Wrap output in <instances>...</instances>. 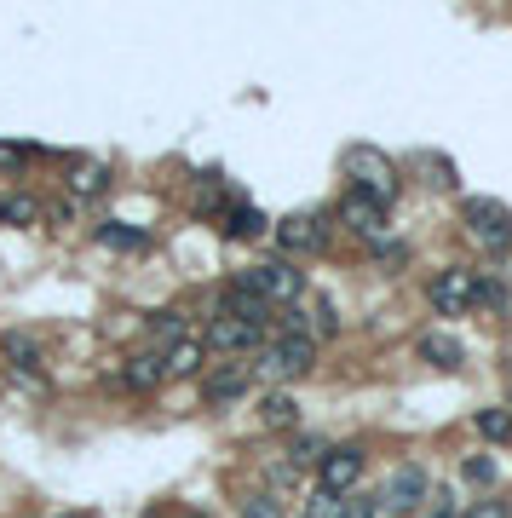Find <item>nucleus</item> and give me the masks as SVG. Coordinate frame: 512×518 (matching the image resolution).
I'll list each match as a JSON object with an SVG mask.
<instances>
[{
	"label": "nucleus",
	"mask_w": 512,
	"mask_h": 518,
	"mask_svg": "<svg viewBox=\"0 0 512 518\" xmlns=\"http://www.w3.org/2000/svg\"><path fill=\"white\" fill-rule=\"evenodd\" d=\"M461 219H466V236H472L484 254H507L512 248V208H501L495 196H466Z\"/></svg>",
	"instance_id": "2"
},
{
	"label": "nucleus",
	"mask_w": 512,
	"mask_h": 518,
	"mask_svg": "<svg viewBox=\"0 0 512 518\" xmlns=\"http://www.w3.org/2000/svg\"><path fill=\"white\" fill-rule=\"evenodd\" d=\"M162 352H133L127 357V369H121V386H133V392H150V386H162Z\"/></svg>",
	"instance_id": "14"
},
{
	"label": "nucleus",
	"mask_w": 512,
	"mask_h": 518,
	"mask_svg": "<svg viewBox=\"0 0 512 518\" xmlns=\"http://www.w3.org/2000/svg\"><path fill=\"white\" fill-rule=\"evenodd\" d=\"M357 478H363V449H357V444L323 449V461H317V490L351 495V484H357Z\"/></svg>",
	"instance_id": "7"
},
{
	"label": "nucleus",
	"mask_w": 512,
	"mask_h": 518,
	"mask_svg": "<svg viewBox=\"0 0 512 518\" xmlns=\"http://www.w3.org/2000/svg\"><path fill=\"white\" fill-rule=\"evenodd\" d=\"M242 518H288V513H282L277 495H248V501H242Z\"/></svg>",
	"instance_id": "26"
},
{
	"label": "nucleus",
	"mask_w": 512,
	"mask_h": 518,
	"mask_svg": "<svg viewBox=\"0 0 512 518\" xmlns=\"http://www.w3.org/2000/svg\"><path fill=\"white\" fill-rule=\"evenodd\" d=\"M259 421L277 426V432H294V426H300V403L288 398V392H271V398L259 403Z\"/></svg>",
	"instance_id": "19"
},
{
	"label": "nucleus",
	"mask_w": 512,
	"mask_h": 518,
	"mask_svg": "<svg viewBox=\"0 0 512 518\" xmlns=\"http://www.w3.org/2000/svg\"><path fill=\"white\" fill-rule=\"evenodd\" d=\"M323 461V438L317 432H300L294 438V455H288V467H317Z\"/></svg>",
	"instance_id": "24"
},
{
	"label": "nucleus",
	"mask_w": 512,
	"mask_h": 518,
	"mask_svg": "<svg viewBox=\"0 0 512 518\" xmlns=\"http://www.w3.org/2000/svg\"><path fill=\"white\" fill-rule=\"evenodd\" d=\"M259 334H265V329H254V323H236V317H213L208 346H219V352H254Z\"/></svg>",
	"instance_id": "13"
},
{
	"label": "nucleus",
	"mask_w": 512,
	"mask_h": 518,
	"mask_svg": "<svg viewBox=\"0 0 512 518\" xmlns=\"http://www.w3.org/2000/svg\"><path fill=\"white\" fill-rule=\"evenodd\" d=\"M196 369H202V346H196V340H173V346H167L162 352V375H196Z\"/></svg>",
	"instance_id": "18"
},
{
	"label": "nucleus",
	"mask_w": 512,
	"mask_h": 518,
	"mask_svg": "<svg viewBox=\"0 0 512 518\" xmlns=\"http://www.w3.org/2000/svg\"><path fill=\"white\" fill-rule=\"evenodd\" d=\"M277 242H282V254H317L328 242L323 213H288V219H277Z\"/></svg>",
	"instance_id": "9"
},
{
	"label": "nucleus",
	"mask_w": 512,
	"mask_h": 518,
	"mask_svg": "<svg viewBox=\"0 0 512 518\" xmlns=\"http://www.w3.org/2000/svg\"><path fill=\"white\" fill-rule=\"evenodd\" d=\"M472 426H478V438H489V444H507L512 438V409H478Z\"/></svg>",
	"instance_id": "20"
},
{
	"label": "nucleus",
	"mask_w": 512,
	"mask_h": 518,
	"mask_svg": "<svg viewBox=\"0 0 512 518\" xmlns=\"http://www.w3.org/2000/svg\"><path fill=\"white\" fill-rule=\"evenodd\" d=\"M432 518H455V501H449V495H438V501H432Z\"/></svg>",
	"instance_id": "31"
},
{
	"label": "nucleus",
	"mask_w": 512,
	"mask_h": 518,
	"mask_svg": "<svg viewBox=\"0 0 512 518\" xmlns=\"http://www.w3.org/2000/svg\"><path fill=\"white\" fill-rule=\"evenodd\" d=\"M190 518H202V513H190Z\"/></svg>",
	"instance_id": "33"
},
{
	"label": "nucleus",
	"mask_w": 512,
	"mask_h": 518,
	"mask_svg": "<svg viewBox=\"0 0 512 518\" xmlns=\"http://www.w3.org/2000/svg\"><path fill=\"white\" fill-rule=\"evenodd\" d=\"M311 317H317V334H334V329H340V317H334V306H328V300L311 311Z\"/></svg>",
	"instance_id": "29"
},
{
	"label": "nucleus",
	"mask_w": 512,
	"mask_h": 518,
	"mask_svg": "<svg viewBox=\"0 0 512 518\" xmlns=\"http://www.w3.org/2000/svg\"><path fill=\"white\" fill-rule=\"evenodd\" d=\"M461 478H466V484H478V490H489V484H495V478H501V467H495V461H489V455H466Z\"/></svg>",
	"instance_id": "23"
},
{
	"label": "nucleus",
	"mask_w": 512,
	"mask_h": 518,
	"mask_svg": "<svg viewBox=\"0 0 512 518\" xmlns=\"http://www.w3.org/2000/svg\"><path fill=\"white\" fill-rule=\"evenodd\" d=\"M41 202L35 196H0V225H35Z\"/></svg>",
	"instance_id": "21"
},
{
	"label": "nucleus",
	"mask_w": 512,
	"mask_h": 518,
	"mask_svg": "<svg viewBox=\"0 0 512 518\" xmlns=\"http://www.w3.org/2000/svg\"><path fill=\"white\" fill-rule=\"evenodd\" d=\"M340 173L351 179V190H363L374 202H392L397 196V167L380 150H369V144H351L346 156H340Z\"/></svg>",
	"instance_id": "1"
},
{
	"label": "nucleus",
	"mask_w": 512,
	"mask_h": 518,
	"mask_svg": "<svg viewBox=\"0 0 512 518\" xmlns=\"http://www.w3.org/2000/svg\"><path fill=\"white\" fill-rule=\"evenodd\" d=\"M150 334H162V340H185V317H179V311H156V317H150Z\"/></svg>",
	"instance_id": "25"
},
{
	"label": "nucleus",
	"mask_w": 512,
	"mask_h": 518,
	"mask_svg": "<svg viewBox=\"0 0 512 518\" xmlns=\"http://www.w3.org/2000/svg\"><path fill=\"white\" fill-rule=\"evenodd\" d=\"M219 231L231 236V242H254V236H265V213L254 208V202H236V208H225V225Z\"/></svg>",
	"instance_id": "15"
},
{
	"label": "nucleus",
	"mask_w": 512,
	"mask_h": 518,
	"mask_svg": "<svg viewBox=\"0 0 512 518\" xmlns=\"http://www.w3.org/2000/svg\"><path fill=\"white\" fill-rule=\"evenodd\" d=\"M219 317H236V323H254V329H271L277 323V306H265L259 294H248L242 283H231L219 294Z\"/></svg>",
	"instance_id": "10"
},
{
	"label": "nucleus",
	"mask_w": 512,
	"mask_h": 518,
	"mask_svg": "<svg viewBox=\"0 0 512 518\" xmlns=\"http://www.w3.org/2000/svg\"><path fill=\"white\" fill-rule=\"evenodd\" d=\"M70 185L81 190V196H104V190H110V167H104V162H81Z\"/></svg>",
	"instance_id": "22"
},
{
	"label": "nucleus",
	"mask_w": 512,
	"mask_h": 518,
	"mask_svg": "<svg viewBox=\"0 0 512 518\" xmlns=\"http://www.w3.org/2000/svg\"><path fill=\"white\" fill-rule=\"evenodd\" d=\"M58 518H93V513H58Z\"/></svg>",
	"instance_id": "32"
},
{
	"label": "nucleus",
	"mask_w": 512,
	"mask_h": 518,
	"mask_svg": "<svg viewBox=\"0 0 512 518\" xmlns=\"http://www.w3.org/2000/svg\"><path fill=\"white\" fill-rule=\"evenodd\" d=\"M432 311L438 317H461V311L478 306V271H461V265H449V271H438L432 277Z\"/></svg>",
	"instance_id": "5"
},
{
	"label": "nucleus",
	"mask_w": 512,
	"mask_h": 518,
	"mask_svg": "<svg viewBox=\"0 0 512 518\" xmlns=\"http://www.w3.org/2000/svg\"><path fill=\"white\" fill-rule=\"evenodd\" d=\"M311 363H317V340H311V334H277V340L265 346V357H259V369L271 380H300Z\"/></svg>",
	"instance_id": "4"
},
{
	"label": "nucleus",
	"mask_w": 512,
	"mask_h": 518,
	"mask_svg": "<svg viewBox=\"0 0 512 518\" xmlns=\"http://www.w3.org/2000/svg\"><path fill=\"white\" fill-rule=\"evenodd\" d=\"M426 495H432V478H426L420 467H392L374 501H380L386 513H415V507L426 501Z\"/></svg>",
	"instance_id": "6"
},
{
	"label": "nucleus",
	"mask_w": 512,
	"mask_h": 518,
	"mask_svg": "<svg viewBox=\"0 0 512 518\" xmlns=\"http://www.w3.org/2000/svg\"><path fill=\"white\" fill-rule=\"evenodd\" d=\"M248 363H225V369H213L208 380H202V403L208 409H225V403H236L242 392H248Z\"/></svg>",
	"instance_id": "11"
},
{
	"label": "nucleus",
	"mask_w": 512,
	"mask_h": 518,
	"mask_svg": "<svg viewBox=\"0 0 512 518\" xmlns=\"http://www.w3.org/2000/svg\"><path fill=\"white\" fill-rule=\"evenodd\" d=\"M340 501H346V495L317 490V495H311V507H305V518H340Z\"/></svg>",
	"instance_id": "28"
},
{
	"label": "nucleus",
	"mask_w": 512,
	"mask_h": 518,
	"mask_svg": "<svg viewBox=\"0 0 512 518\" xmlns=\"http://www.w3.org/2000/svg\"><path fill=\"white\" fill-rule=\"evenodd\" d=\"M98 242L116 248V254H144V248H150V231H133V225H121V219H104V225H98Z\"/></svg>",
	"instance_id": "17"
},
{
	"label": "nucleus",
	"mask_w": 512,
	"mask_h": 518,
	"mask_svg": "<svg viewBox=\"0 0 512 518\" xmlns=\"http://www.w3.org/2000/svg\"><path fill=\"white\" fill-rule=\"evenodd\" d=\"M420 363H432V369H443V375H455V369L466 363V346L455 340V334L432 329V334H420Z\"/></svg>",
	"instance_id": "12"
},
{
	"label": "nucleus",
	"mask_w": 512,
	"mask_h": 518,
	"mask_svg": "<svg viewBox=\"0 0 512 518\" xmlns=\"http://www.w3.org/2000/svg\"><path fill=\"white\" fill-rule=\"evenodd\" d=\"M0 352L12 357V363H18V369H24V375H35V369H41V363H47V352H41V340H35V334H0Z\"/></svg>",
	"instance_id": "16"
},
{
	"label": "nucleus",
	"mask_w": 512,
	"mask_h": 518,
	"mask_svg": "<svg viewBox=\"0 0 512 518\" xmlns=\"http://www.w3.org/2000/svg\"><path fill=\"white\" fill-rule=\"evenodd\" d=\"M340 225H346L351 236H363V242H380V236H386V202H374L363 190H346V196H340Z\"/></svg>",
	"instance_id": "8"
},
{
	"label": "nucleus",
	"mask_w": 512,
	"mask_h": 518,
	"mask_svg": "<svg viewBox=\"0 0 512 518\" xmlns=\"http://www.w3.org/2000/svg\"><path fill=\"white\" fill-rule=\"evenodd\" d=\"M340 518H380V501H374V495H346V501H340Z\"/></svg>",
	"instance_id": "27"
},
{
	"label": "nucleus",
	"mask_w": 512,
	"mask_h": 518,
	"mask_svg": "<svg viewBox=\"0 0 512 518\" xmlns=\"http://www.w3.org/2000/svg\"><path fill=\"white\" fill-rule=\"evenodd\" d=\"M466 518H507V507H501V501H478Z\"/></svg>",
	"instance_id": "30"
},
{
	"label": "nucleus",
	"mask_w": 512,
	"mask_h": 518,
	"mask_svg": "<svg viewBox=\"0 0 512 518\" xmlns=\"http://www.w3.org/2000/svg\"><path fill=\"white\" fill-rule=\"evenodd\" d=\"M236 283L248 288V294H259L265 306H294V300H300V288H305L300 271H294L288 259H277V265H248Z\"/></svg>",
	"instance_id": "3"
}]
</instances>
